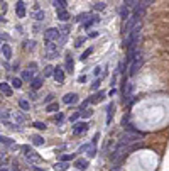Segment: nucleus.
I'll list each match as a JSON object with an SVG mask.
<instances>
[{
    "instance_id": "7",
    "label": "nucleus",
    "mask_w": 169,
    "mask_h": 171,
    "mask_svg": "<svg viewBox=\"0 0 169 171\" xmlns=\"http://www.w3.org/2000/svg\"><path fill=\"white\" fill-rule=\"evenodd\" d=\"M15 14L19 15V17H24V15H26V4H24L22 0H19L17 5H15Z\"/></svg>"
},
{
    "instance_id": "11",
    "label": "nucleus",
    "mask_w": 169,
    "mask_h": 171,
    "mask_svg": "<svg viewBox=\"0 0 169 171\" xmlns=\"http://www.w3.org/2000/svg\"><path fill=\"white\" fill-rule=\"evenodd\" d=\"M73 69H74L73 56H71V54H66V71H68V73H73Z\"/></svg>"
},
{
    "instance_id": "8",
    "label": "nucleus",
    "mask_w": 169,
    "mask_h": 171,
    "mask_svg": "<svg viewBox=\"0 0 169 171\" xmlns=\"http://www.w3.org/2000/svg\"><path fill=\"white\" fill-rule=\"evenodd\" d=\"M53 76H54V80H56L58 83H63V82H64V71H63L61 68H54Z\"/></svg>"
},
{
    "instance_id": "27",
    "label": "nucleus",
    "mask_w": 169,
    "mask_h": 171,
    "mask_svg": "<svg viewBox=\"0 0 169 171\" xmlns=\"http://www.w3.org/2000/svg\"><path fill=\"white\" fill-rule=\"evenodd\" d=\"M46 110L47 112H58V110H59V105H58V103H49Z\"/></svg>"
},
{
    "instance_id": "44",
    "label": "nucleus",
    "mask_w": 169,
    "mask_h": 171,
    "mask_svg": "<svg viewBox=\"0 0 169 171\" xmlns=\"http://www.w3.org/2000/svg\"><path fill=\"white\" fill-rule=\"evenodd\" d=\"M78 82H80V83H85V82H86V76H85V75L78 76Z\"/></svg>"
},
{
    "instance_id": "51",
    "label": "nucleus",
    "mask_w": 169,
    "mask_h": 171,
    "mask_svg": "<svg viewBox=\"0 0 169 171\" xmlns=\"http://www.w3.org/2000/svg\"><path fill=\"white\" fill-rule=\"evenodd\" d=\"M36 171H44V170H41V168H36Z\"/></svg>"
},
{
    "instance_id": "47",
    "label": "nucleus",
    "mask_w": 169,
    "mask_h": 171,
    "mask_svg": "<svg viewBox=\"0 0 169 171\" xmlns=\"http://www.w3.org/2000/svg\"><path fill=\"white\" fill-rule=\"evenodd\" d=\"M0 7H2V10L5 12V10H7V4H5V2H2V4H0Z\"/></svg>"
},
{
    "instance_id": "9",
    "label": "nucleus",
    "mask_w": 169,
    "mask_h": 171,
    "mask_svg": "<svg viewBox=\"0 0 169 171\" xmlns=\"http://www.w3.org/2000/svg\"><path fill=\"white\" fill-rule=\"evenodd\" d=\"M74 168L78 171H85L88 168V161H85V159H76L74 161Z\"/></svg>"
},
{
    "instance_id": "20",
    "label": "nucleus",
    "mask_w": 169,
    "mask_h": 171,
    "mask_svg": "<svg viewBox=\"0 0 169 171\" xmlns=\"http://www.w3.org/2000/svg\"><path fill=\"white\" fill-rule=\"evenodd\" d=\"M54 170H56V171H66L68 170V163H64V161H59V163L54 164Z\"/></svg>"
},
{
    "instance_id": "38",
    "label": "nucleus",
    "mask_w": 169,
    "mask_h": 171,
    "mask_svg": "<svg viewBox=\"0 0 169 171\" xmlns=\"http://www.w3.org/2000/svg\"><path fill=\"white\" fill-rule=\"evenodd\" d=\"M140 4H142V5H144L145 9H147L149 5H152V4H154V0H140Z\"/></svg>"
},
{
    "instance_id": "1",
    "label": "nucleus",
    "mask_w": 169,
    "mask_h": 171,
    "mask_svg": "<svg viewBox=\"0 0 169 171\" xmlns=\"http://www.w3.org/2000/svg\"><path fill=\"white\" fill-rule=\"evenodd\" d=\"M142 136H144V134H132V132H125V134L120 137L118 144H122V146H128V144H132L134 141H137V139L142 137Z\"/></svg>"
},
{
    "instance_id": "32",
    "label": "nucleus",
    "mask_w": 169,
    "mask_h": 171,
    "mask_svg": "<svg viewBox=\"0 0 169 171\" xmlns=\"http://www.w3.org/2000/svg\"><path fill=\"white\" fill-rule=\"evenodd\" d=\"M123 5H125V7H135V5H137V0H125V2H123Z\"/></svg>"
},
{
    "instance_id": "39",
    "label": "nucleus",
    "mask_w": 169,
    "mask_h": 171,
    "mask_svg": "<svg viewBox=\"0 0 169 171\" xmlns=\"http://www.w3.org/2000/svg\"><path fill=\"white\" fill-rule=\"evenodd\" d=\"M80 119V112H76V114H73V115L69 117V122H76Z\"/></svg>"
},
{
    "instance_id": "23",
    "label": "nucleus",
    "mask_w": 169,
    "mask_h": 171,
    "mask_svg": "<svg viewBox=\"0 0 169 171\" xmlns=\"http://www.w3.org/2000/svg\"><path fill=\"white\" fill-rule=\"evenodd\" d=\"M19 107L22 110H29L31 109V103L27 102V100H24V98H22V100H19Z\"/></svg>"
},
{
    "instance_id": "52",
    "label": "nucleus",
    "mask_w": 169,
    "mask_h": 171,
    "mask_svg": "<svg viewBox=\"0 0 169 171\" xmlns=\"http://www.w3.org/2000/svg\"><path fill=\"white\" fill-rule=\"evenodd\" d=\"M2 21H5V19H2V15H0V22H2Z\"/></svg>"
},
{
    "instance_id": "15",
    "label": "nucleus",
    "mask_w": 169,
    "mask_h": 171,
    "mask_svg": "<svg viewBox=\"0 0 169 171\" xmlns=\"http://www.w3.org/2000/svg\"><path fill=\"white\" fill-rule=\"evenodd\" d=\"M20 80H26V82H32L34 80V73L31 69H26V71H22V76H20Z\"/></svg>"
},
{
    "instance_id": "4",
    "label": "nucleus",
    "mask_w": 169,
    "mask_h": 171,
    "mask_svg": "<svg viewBox=\"0 0 169 171\" xmlns=\"http://www.w3.org/2000/svg\"><path fill=\"white\" fill-rule=\"evenodd\" d=\"M59 34H61L59 29L51 27V29H47L46 32H44V39H46L47 42H49V41H54V39H58V37H59Z\"/></svg>"
},
{
    "instance_id": "19",
    "label": "nucleus",
    "mask_w": 169,
    "mask_h": 171,
    "mask_svg": "<svg viewBox=\"0 0 169 171\" xmlns=\"http://www.w3.org/2000/svg\"><path fill=\"white\" fill-rule=\"evenodd\" d=\"M42 87V80L41 78H34L32 82H31V88L32 90H39Z\"/></svg>"
},
{
    "instance_id": "6",
    "label": "nucleus",
    "mask_w": 169,
    "mask_h": 171,
    "mask_svg": "<svg viewBox=\"0 0 169 171\" xmlns=\"http://www.w3.org/2000/svg\"><path fill=\"white\" fill-rule=\"evenodd\" d=\"M63 102L66 103V105H74V103L78 102V95L76 93H66V95L63 97Z\"/></svg>"
},
{
    "instance_id": "48",
    "label": "nucleus",
    "mask_w": 169,
    "mask_h": 171,
    "mask_svg": "<svg viewBox=\"0 0 169 171\" xmlns=\"http://www.w3.org/2000/svg\"><path fill=\"white\" fill-rule=\"evenodd\" d=\"M96 36H98V32H96V31H93V32L90 34V37H96Z\"/></svg>"
},
{
    "instance_id": "53",
    "label": "nucleus",
    "mask_w": 169,
    "mask_h": 171,
    "mask_svg": "<svg viewBox=\"0 0 169 171\" xmlns=\"http://www.w3.org/2000/svg\"><path fill=\"white\" fill-rule=\"evenodd\" d=\"M9 171H17V170H15V168H14V170H9Z\"/></svg>"
},
{
    "instance_id": "31",
    "label": "nucleus",
    "mask_w": 169,
    "mask_h": 171,
    "mask_svg": "<svg viewBox=\"0 0 169 171\" xmlns=\"http://www.w3.org/2000/svg\"><path fill=\"white\" fill-rule=\"evenodd\" d=\"M88 17H90V14H81V15H78L74 21H76V22H86Z\"/></svg>"
},
{
    "instance_id": "28",
    "label": "nucleus",
    "mask_w": 169,
    "mask_h": 171,
    "mask_svg": "<svg viewBox=\"0 0 169 171\" xmlns=\"http://www.w3.org/2000/svg\"><path fill=\"white\" fill-rule=\"evenodd\" d=\"M91 53H93V48H88L86 51H85V53H83V54H81V58H80V59H81V61H85V59H86L88 56L91 54Z\"/></svg>"
},
{
    "instance_id": "30",
    "label": "nucleus",
    "mask_w": 169,
    "mask_h": 171,
    "mask_svg": "<svg viewBox=\"0 0 169 171\" xmlns=\"http://www.w3.org/2000/svg\"><path fill=\"white\" fill-rule=\"evenodd\" d=\"M59 159H61V161H64V163H68V161L74 159V154H63V156H61Z\"/></svg>"
},
{
    "instance_id": "43",
    "label": "nucleus",
    "mask_w": 169,
    "mask_h": 171,
    "mask_svg": "<svg viewBox=\"0 0 169 171\" xmlns=\"http://www.w3.org/2000/svg\"><path fill=\"white\" fill-rule=\"evenodd\" d=\"M98 87H100V80H96V82L91 85V88H93V90H98Z\"/></svg>"
},
{
    "instance_id": "16",
    "label": "nucleus",
    "mask_w": 169,
    "mask_h": 171,
    "mask_svg": "<svg viewBox=\"0 0 169 171\" xmlns=\"http://www.w3.org/2000/svg\"><path fill=\"white\" fill-rule=\"evenodd\" d=\"M31 139H32V144H36V146H42V144L46 142V141H44V137H42V136H37V134L31 136Z\"/></svg>"
},
{
    "instance_id": "41",
    "label": "nucleus",
    "mask_w": 169,
    "mask_h": 171,
    "mask_svg": "<svg viewBox=\"0 0 169 171\" xmlns=\"http://www.w3.org/2000/svg\"><path fill=\"white\" fill-rule=\"evenodd\" d=\"M88 103H90V100H85V102H83V103L80 105V110H85V109L88 107Z\"/></svg>"
},
{
    "instance_id": "37",
    "label": "nucleus",
    "mask_w": 169,
    "mask_h": 171,
    "mask_svg": "<svg viewBox=\"0 0 169 171\" xmlns=\"http://www.w3.org/2000/svg\"><path fill=\"white\" fill-rule=\"evenodd\" d=\"M34 127L39 129V130H44V129H46V124H44V122H34Z\"/></svg>"
},
{
    "instance_id": "34",
    "label": "nucleus",
    "mask_w": 169,
    "mask_h": 171,
    "mask_svg": "<svg viewBox=\"0 0 169 171\" xmlns=\"http://www.w3.org/2000/svg\"><path fill=\"white\" fill-rule=\"evenodd\" d=\"M34 17H36V21H44V10H37Z\"/></svg>"
},
{
    "instance_id": "24",
    "label": "nucleus",
    "mask_w": 169,
    "mask_h": 171,
    "mask_svg": "<svg viewBox=\"0 0 169 171\" xmlns=\"http://www.w3.org/2000/svg\"><path fill=\"white\" fill-rule=\"evenodd\" d=\"M54 73V68L51 66V64H47L46 68H44V78H47V76H53Z\"/></svg>"
},
{
    "instance_id": "21",
    "label": "nucleus",
    "mask_w": 169,
    "mask_h": 171,
    "mask_svg": "<svg viewBox=\"0 0 169 171\" xmlns=\"http://www.w3.org/2000/svg\"><path fill=\"white\" fill-rule=\"evenodd\" d=\"M120 17L123 19V21H127L128 17H130V15H128V7H125V5H123V7L120 9Z\"/></svg>"
},
{
    "instance_id": "42",
    "label": "nucleus",
    "mask_w": 169,
    "mask_h": 171,
    "mask_svg": "<svg viewBox=\"0 0 169 171\" xmlns=\"http://www.w3.org/2000/svg\"><path fill=\"white\" fill-rule=\"evenodd\" d=\"M63 119H64V115H63V114H58V115L54 117V120H56V122H61Z\"/></svg>"
},
{
    "instance_id": "13",
    "label": "nucleus",
    "mask_w": 169,
    "mask_h": 171,
    "mask_svg": "<svg viewBox=\"0 0 169 171\" xmlns=\"http://www.w3.org/2000/svg\"><path fill=\"white\" fill-rule=\"evenodd\" d=\"M103 97H105V93H103V92H98V93L91 95L88 100H90V103H98L100 100H103Z\"/></svg>"
},
{
    "instance_id": "46",
    "label": "nucleus",
    "mask_w": 169,
    "mask_h": 171,
    "mask_svg": "<svg viewBox=\"0 0 169 171\" xmlns=\"http://www.w3.org/2000/svg\"><path fill=\"white\" fill-rule=\"evenodd\" d=\"M98 73H101V68H95L93 75H95V76H98Z\"/></svg>"
},
{
    "instance_id": "49",
    "label": "nucleus",
    "mask_w": 169,
    "mask_h": 171,
    "mask_svg": "<svg viewBox=\"0 0 169 171\" xmlns=\"http://www.w3.org/2000/svg\"><path fill=\"white\" fill-rule=\"evenodd\" d=\"M110 171H118V168H117V166H115V168H112V170Z\"/></svg>"
},
{
    "instance_id": "3",
    "label": "nucleus",
    "mask_w": 169,
    "mask_h": 171,
    "mask_svg": "<svg viewBox=\"0 0 169 171\" xmlns=\"http://www.w3.org/2000/svg\"><path fill=\"white\" fill-rule=\"evenodd\" d=\"M59 54V46L58 44H54L53 41H49L47 42V46H46V58H56V56Z\"/></svg>"
},
{
    "instance_id": "50",
    "label": "nucleus",
    "mask_w": 169,
    "mask_h": 171,
    "mask_svg": "<svg viewBox=\"0 0 169 171\" xmlns=\"http://www.w3.org/2000/svg\"><path fill=\"white\" fill-rule=\"evenodd\" d=\"M0 41H2V34H0ZM0 51H2V44H0Z\"/></svg>"
},
{
    "instance_id": "33",
    "label": "nucleus",
    "mask_w": 169,
    "mask_h": 171,
    "mask_svg": "<svg viewBox=\"0 0 169 171\" xmlns=\"http://www.w3.org/2000/svg\"><path fill=\"white\" fill-rule=\"evenodd\" d=\"M105 9V4H101V2H95L93 4V10H103Z\"/></svg>"
},
{
    "instance_id": "2",
    "label": "nucleus",
    "mask_w": 169,
    "mask_h": 171,
    "mask_svg": "<svg viewBox=\"0 0 169 171\" xmlns=\"http://www.w3.org/2000/svg\"><path fill=\"white\" fill-rule=\"evenodd\" d=\"M142 63H144V59H142V56L139 54V56H137V58L134 59V61H132V64L128 66V76H135V75H137V71L140 69Z\"/></svg>"
},
{
    "instance_id": "22",
    "label": "nucleus",
    "mask_w": 169,
    "mask_h": 171,
    "mask_svg": "<svg viewBox=\"0 0 169 171\" xmlns=\"http://www.w3.org/2000/svg\"><path fill=\"white\" fill-rule=\"evenodd\" d=\"M91 115H93V110H90V109H85L80 112V117H83V119H88V117H91Z\"/></svg>"
},
{
    "instance_id": "35",
    "label": "nucleus",
    "mask_w": 169,
    "mask_h": 171,
    "mask_svg": "<svg viewBox=\"0 0 169 171\" xmlns=\"http://www.w3.org/2000/svg\"><path fill=\"white\" fill-rule=\"evenodd\" d=\"M15 120H17V124H22L24 120H26V117L22 115L20 112H17V114H15Z\"/></svg>"
},
{
    "instance_id": "36",
    "label": "nucleus",
    "mask_w": 169,
    "mask_h": 171,
    "mask_svg": "<svg viewBox=\"0 0 169 171\" xmlns=\"http://www.w3.org/2000/svg\"><path fill=\"white\" fill-rule=\"evenodd\" d=\"M86 41V37H78L76 39V42H74V48H81V44Z\"/></svg>"
},
{
    "instance_id": "18",
    "label": "nucleus",
    "mask_w": 169,
    "mask_h": 171,
    "mask_svg": "<svg viewBox=\"0 0 169 171\" xmlns=\"http://www.w3.org/2000/svg\"><path fill=\"white\" fill-rule=\"evenodd\" d=\"M0 144H5V146H9V147H14V141L10 139V137H5L0 134Z\"/></svg>"
},
{
    "instance_id": "26",
    "label": "nucleus",
    "mask_w": 169,
    "mask_h": 171,
    "mask_svg": "<svg viewBox=\"0 0 169 171\" xmlns=\"http://www.w3.org/2000/svg\"><path fill=\"white\" fill-rule=\"evenodd\" d=\"M0 119H2L4 122H7V120L10 119V114H9L7 110H0Z\"/></svg>"
},
{
    "instance_id": "12",
    "label": "nucleus",
    "mask_w": 169,
    "mask_h": 171,
    "mask_svg": "<svg viewBox=\"0 0 169 171\" xmlns=\"http://www.w3.org/2000/svg\"><path fill=\"white\" fill-rule=\"evenodd\" d=\"M113 112H115V105H113V102H112L107 107V124L112 122V119H113Z\"/></svg>"
},
{
    "instance_id": "25",
    "label": "nucleus",
    "mask_w": 169,
    "mask_h": 171,
    "mask_svg": "<svg viewBox=\"0 0 169 171\" xmlns=\"http://www.w3.org/2000/svg\"><path fill=\"white\" fill-rule=\"evenodd\" d=\"M54 4H56V9L59 10V9H66V0H54Z\"/></svg>"
},
{
    "instance_id": "40",
    "label": "nucleus",
    "mask_w": 169,
    "mask_h": 171,
    "mask_svg": "<svg viewBox=\"0 0 169 171\" xmlns=\"http://www.w3.org/2000/svg\"><path fill=\"white\" fill-rule=\"evenodd\" d=\"M95 154H96L95 147H90V149H88V156H90V157H95Z\"/></svg>"
},
{
    "instance_id": "17",
    "label": "nucleus",
    "mask_w": 169,
    "mask_h": 171,
    "mask_svg": "<svg viewBox=\"0 0 169 171\" xmlns=\"http://www.w3.org/2000/svg\"><path fill=\"white\" fill-rule=\"evenodd\" d=\"M58 19H59V21H63V22H66L68 19H69V14H68L64 9H59V10H58Z\"/></svg>"
},
{
    "instance_id": "45",
    "label": "nucleus",
    "mask_w": 169,
    "mask_h": 171,
    "mask_svg": "<svg viewBox=\"0 0 169 171\" xmlns=\"http://www.w3.org/2000/svg\"><path fill=\"white\" fill-rule=\"evenodd\" d=\"M51 100H53V95H47V97H46V100H44V102H46V103H51Z\"/></svg>"
},
{
    "instance_id": "5",
    "label": "nucleus",
    "mask_w": 169,
    "mask_h": 171,
    "mask_svg": "<svg viewBox=\"0 0 169 171\" xmlns=\"http://www.w3.org/2000/svg\"><path fill=\"white\" fill-rule=\"evenodd\" d=\"M86 130H88V124L86 122H76L73 125V132L76 134V136H80V134L86 132Z\"/></svg>"
},
{
    "instance_id": "14",
    "label": "nucleus",
    "mask_w": 169,
    "mask_h": 171,
    "mask_svg": "<svg viewBox=\"0 0 169 171\" xmlns=\"http://www.w3.org/2000/svg\"><path fill=\"white\" fill-rule=\"evenodd\" d=\"M2 53H4V58L5 59H10L12 58V49L9 44H2Z\"/></svg>"
},
{
    "instance_id": "29",
    "label": "nucleus",
    "mask_w": 169,
    "mask_h": 171,
    "mask_svg": "<svg viewBox=\"0 0 169 171\" xmlns=\"http://www.w3.org/2000/svg\"><path fill=\"white\" fill-rule=\"evenodd\" d=\"M12 87H14V88H20V87H22V80H20V78H14V80H12Z\"/></svg>"
},
{
    "instance_id": "10",
    "label": "nucleus",
    "mask_w": 169,
    "mask_h": 171,
    "mask_svg": "<svg viewBox=\"0 0 169 171\" xmlns=\"http://www.w3.org/2000/svg\"><path fill=\"white\" fill-rule=\"evenodd\" d=\"M0 93H2V95H5V97H10V95H12V88H10L7 83L2 82V83H0Z\"/></svg>"
}]
</instances>
